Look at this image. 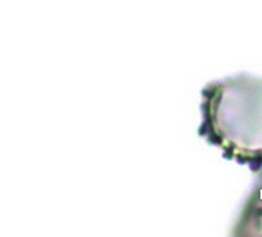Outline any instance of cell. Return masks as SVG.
<instances>
[{
	"instance_id": "6da1fadb",
	"label": "cell",
	"mask_w": 262,
	"mask_h": 237,
	"mask_svg": "<svg viewBox=\"0 0 262 237\" xmlns=\"http://www.w3.org/2000/svg\"><path fill=\"white\" fill-rule=\"evenodd\" d=\"M199 136L226 160L262 173V78L247 73L202 89Z\"/></svg>"
},
{
	"instance_id": "7a4b0ae2",
	"label": "cell",
	"mask_w": 262,
	"mask_h": 237,
	"mask_svg": "<svg viewBox=\"0 0 262 237\" xmlns=\"http://www.w3.org/2000/svg\"><path fill=\"white\" fill-rule=\"evenodd\" d=\"M231 234L240 237H262V176L243 203Z\"/></svg>"
}]
</instances>
